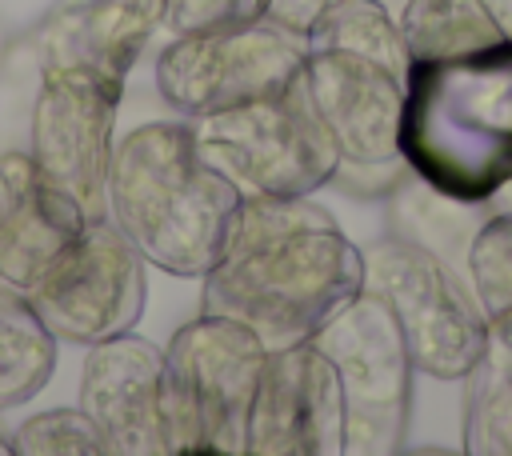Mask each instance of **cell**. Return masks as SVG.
Returning a JSON list of instances; mask_svg holds the SVG:
<instances>
[{
    "mask_svg": "<svg viewBox=\"0 0 512 456\" xmlns=\"http://www.w3.org/2000/svg\"><path fill=\"white\" fill-rule=\"evenodd\" d=\"M408 48L380 0H328L304 28V92L340 148V160L400 156Z\"/></svg>",
    "mask_w": 512,
    "mask_h": 456,
    "instance_id": "cell-4",
    "label": "cell"
},
{
    "mask_svg": "<svg viewBox=\"0 0 512 456\" xmlns=\"http://www.w3.org/2000/svg\"><path fill=\"white\" fill-rule=\"evenodd\" d=\"M364 292V248L312 196H244L200 308L252 328L264 348L312 340Z\"/></svg>",
    "mask_w": 512,
    "mask_h": 456,
    "instance_id": "cell-1",
    "label": "cell"
},
{
    "mask_svg": "<svg viewBox=\"0 0 512 456\" xmlns=\"http://www.w3.org/2000/svg\"><path fill=\"white\" fill-rule=\"evenodd\" d=\"M144 268L148 260L128 244V236L108 216H96L24 292V300L56 344L92 348L140 324L148 296Z\"/></svg>",
    "mask_w": 512,
    "mask_h": 456,
    "instance_id": "cell-10",
    "label": "cell"
},
{
    "mask_svg": "<svg viewBox=\"0 0 512 456\" xmlns=\"http://www.w3.org/2000/svg\"><path fill=\"white\" fill-rule=\"evenodd\" d=\"M460 448L468 456H512V316H488V344L464 376Z\"/></svg>",
    "mask_w": 512,
    "mask_h": 456,
    "instance_id": "cell-16",
    "label": "cell"
},
{
    "mask_svg": "<svg viewBox=\"0 0 512 456\" xmlns=\"http://www.w3.org/2000/svg\"><path fill=\"white\" fill-rule=\"evenodd\" d=\"M408 60H436L504 40L484 0H408L400 12Z\"/></svg>",
    "mask_w": 512,
    "mask_h": 456,
    "instance_id": "cell-18",
    "label": "cell"
},
{
    "mask_svg": "<svg viewBox=\"0 0 512 456\" xmlns=\"http://www.w3.org/2000/svg\"><path fill=\"white\" fill-rule=\"evenodd\" d=\"M56 368V336L32 304L0 284V412L28 404Z\"/></svg>",
    "mask_w": 512,
    "mask_h": 456,
    "instance_id": "cell-17",
    "label": "cell"
},
{
    "mask_svg": "<svg viewBox=\"0 0 512 456\" xmlns=\"http://www.w3.org/2000/svg\"><path fill=\"white\" fill-rule=\"evenodd\" d=\"M164 32V0H60L36 28V68H88L112 84Z\"/></svg>",
    "mask_w": 512,
    "mask_h": 456,
    "instance_id": "cell-14",
    "label": "cell"
},
{
    "mask_svg": "<svg viewBox=\"0 0 512 456\" xmlns=\"http://www.w3.org/2000/svg\"><path fill=\"white\" fill-rule=\"evenodd\" d=\"M0 456H12V436H0Z\"/></svg>",
    "mask_w": 512,
    "mask_h": 456,
    "instance_id": "cell-27",
    "label": "cell"
},
{
    "mask_svg": "<svg viewBox=\"0 0 512 456\" xmlns=\"http://www.w3.org/2000/svg\"><path fill=\"white\" fill-rule=\"evenodd\" d=\"M0 168L12 180V208L0 224V284L24 296L92 216H84L68 192L44 180L28 152H4Z\"/></svg>",
    "mask_w": 512,
    "mask_h": 456,
    "instance_id": "cell-15",
    "label": "cell"
},
{
    "mask_svg": "<svg viewBox=\"0 0 512 456\" xmlns=\"http://www.w3.org/2000/svg\"><path fill=\"white\" fill-rule=\"evenodd\" d=\"M400 156L416 180L464 204H488L512 184L508 40L408 64Z\"/></svg>",
    "mask_w": 512,
    "mask_h": 456,
    "instance_id": "cell-3",
    "label": "cell"
},
{
    "mask_svg": "<svg viewBox=\"0 0 512 456\" xmlns=\"http://www.w3.org/2000/svg\"><path fill=\"white\" fill-rule=\"evenodd\" d=\"M200 152L240 196H312L332 184L340 148L316 116L304 80L288 92L192 120Z\"/></svg>",
    "mask_w": 512,
    "mask_h": 456,
    "instance_id": "cell-6",
    "label": "cell"
},
{
    "mask_svg": "<svg viewBox=\"0 0 512 456\" xmlns=\"http://www.w3.org/2000/svg\"><path fill=\"white\" fill-rule=\"evenodd\" d=\"M12 452L16 456H108V444L92 416L76 408H48L28 416L12 432Z\"/></svg>",
    "mask_w": 512,
    "mask_h": 456,
    "instance_id": "cell-21",
    "label": "cell"
},
{
    "mask_svg": "<svg viewBox=\"0 0 512 456\" xmlns=\"http://www.w3.org/2000/svg\"><path fill=\"white\" fill-rule=\"evenodd\" d=\"M240 200L200 152L192 120H148L112 148L108 220L168 276L204 280L232 236Z\"/></svg>",
    "mask_w": 512,
    "mask_h": 456,
    "instance_id": "cell-2",
    "label": "cell"
},
{
    "mask_svg": "<svg viewBox=\"0 0 512 456\" xmlns=\"http://www.w3.org/2000/svg\"><path fill=\"white\" fill-rule=\"evenodd\" d=\"M364 288L392 308L416 372L432 380L472 372L488 344V316L456 264L408 236H384L364 248Z\"/></svg>",
    "mask_w": 512,
    "mask_h": 456,
    "instance_id": "cell-7",
    "label": "cell"
},
{
    "mask_svg": "<svg viewBox=\"0 0 512 456\" xmlns=\"http://www.w3.org/2000/svg\"><path fill=\"white\" fill-rule=\"evenodd\" d=\"M80 408L100 428L108 456H172L164 352L136 328L88 348Z\"/></svg>",
    "mask_w": 512,
    "mask_h": 456,
    "instance_id": "cell-13",
    "label": "cell"
},
{
    "mask_svg": "<svg viewBox=\"0 0 512 456\" xmlns=\"http://www.w3.org/2000/svg\"><path fill=\"white\" fill-rule=\"evenodd\" d=\"M272 0H164V32H204V28H228L268 16Z\"/></svg>",
    "mask_w": 512,
    "mask_h": 456,
    "instance_id": "cell-22",
    "label": "cell"
},
{
    "mask_svg": "<svg viewBox=\"0 0 512 456\" xmlns=\"http://www.w3.org/2000/svg\"><path fill=\"white\" fill-rule=\"evenodd\" d=\"M264 340L228 320L200 312L164 348L172 452L244 456L248 412L264 368Z\"/></svg>",
    "mask_w": 512,
    "mask_h": 456,
    "instance_id": "cell-5",
    "label": "cell"
},
{
    "mask_svg": "<svg viewBox=\"0 0 512 456\" xmlns=\"http://www.w3.org/2000/svg\"><path fill=\"white\" fill-rule=\"evenodd\" d=\"M120 100L124 84L88 68H44L32 100V164L92 220L108 216V168Z\"/></svg>",
    "mask_w": 512,
    "mask_h": 456,
    "instance_id": "cell-11",
    "label": "cell"
},
{
    "mask_svg": "<svg viewBox=\"0 0 512 456\" xmlns=\"http://www.w3.org/2000/svg\"><path fill=\"white\" fill-rule=\"evenodd\" d=\"M304 72V36L260 16L248 24L168 36L152 76L180 116H212L288 92Z\"/></svg>",
    "mask_w": 512,
    "mask_h": 456,
    "instance_id": "cell-9",
    "label": "cell"
},
{
    "mask_svg": "<svg viewBox=\"0 0 512 456\" xmlns=\"http://www.w3.org/2000/svg\"><path fill=\"white\" fill-rule=\"evenodd\" d=\"M8 208H12V180H8V172L0 168V224H4Z\"/></svg>",
    "mask_w": 512,
    "mask_h": 456,
    "instance_id": "cell-25",
    "label": "cell"
},
{
    "mask_svg": "<svg viewBox=\"0 0 512 456\" xmlns=\"http://www.w3.org/2000/svg\"><path fill=\"white\" fill-rule=\"evenodd\" d=\"M392 196H396V224H400L396 236H408V240L432 248L448 264H452V256H460V260L468 256L472 232L480 228V224L468 228V208H476V204L452 200V196L428 188L424 180H416L412 172Z\"/></svg>",
    "mask_w": 512,
    "mask_h": 456,
    "instance_id": "cell-19",
    "label": "cell"
},
{
    "mask_svg": "<svg viewBox=\"0 0 512 456\" xmlns=\"http://www.w3.org/2000/svg\"><path fill=\"white\" fill-rule=\"evenodd\" d=\"M484 8H488V16L496 20L500 36L512 44V0H484Z\"/></svg>",
    "mask_w": 512,
    "mask_h": 456,
    "instance_id": "cell-24",
    "label": "cell"
},
{
    "mask_svg": "<svg viewBox=\"0 0 512 456\" xmlns=\"http://www.w3.org/2000/svg\"><path fill=\"white\" fill-rule=\"evenodd\" d=\"M312 344L332 360L344 396V456H392L412 416V352L376 292L352 296Z\"/></svg>",
    "mask_w": 512,
    "mask_h": 456,
    "instance_id": "cell-8",
    "label": "cell"
},
{
    "mask_svg": "<svg viewBox=\"0 0 512 456\" xmlns=\"http://www.w3.org/2000/svg\"><path fill=\"white\" fill-rule=\"evenodd\" d=\"M464 268L484 316H512V212L496 208L480 220Z\"/></svg>",
    "mask_w": 512,
    "mask_h": 456,
    "instance_id": "cell-20",
    "label": "cell"
},
{
    "mask_svg": "<svg viewBox=\"0 0 512 456\" xmlns=\"http://www.w3.org/2000/svg\"><path fill=\"white\" fill-rule=\"evenodd\" d=\"M324 4H328V0H272L268 20H276V24H284V28H292V32L304 36V28L312 24V16H316Z\"/></svg>",
    "mask_w": 512,
    "mask_h": 456,
    "instance_id": "cell-23",
    "label": "cell"
},
{
    "mask_svg": "<svg viewBox=\"0 0 512 456\" xmlns=\"http://www.w3.org/2000/svg\"><path fill=\"white\" fill-rule=\"evenodd\" d=\"M496 208H504V212H512V184L504 188V192H496V200H492Z\"/></svg>",
    "mask_w": 512,
    "mask_h": 456,
    "instance_id": "cell-26",
    "label": "cell"
},
{
    "mask_svg": "<svg viewBox=\"0 0 512 456\" xmlns=\"http://www.w3.org/2000/svg\"><path fill=\"white\" fill-rule=\"evenodd\" d=\"M244 456H344L340 376L312 340L264 356Z\"/></svg>",
    "mask_w": 512,
    "mask_h": 456,
    "instance_id": "cell-12",
    "label": "cell"
}]
</instances>
